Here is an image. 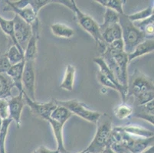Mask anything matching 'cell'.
<instances>
[{"label": "cell", "mask_w": 154, "mask_h": 153, "mask_svg": "<svg viewBox=\"0 0 154 153\" xmlns=\"http://www.w3.org/2000/svg\"><path fill=\"white\" fill-rule=\"evenodd\" d=\"M54 2L61 4L71 9L76 15L78 24L94 39L97 44H98L101 48L103 49V52L104 51L107 47V44H105L102 39L100 25L92 17L82 12L74 0H54Z\"/></svg>", "instance_id": "obj_1"}, {"label": "cell", "mask_w": 154, "mask_h": 153, "mask_svg": "<svg viewBox=\"0 0 154 153\" xmlns=\"http://www.w3.org/2000/svg\"><path fill=\"white\" fill-rule=\"evenodd\" d=\"M97 125V130L93 140L85 149L88 153H102L110 143L113 130L111 117L107 114H101Z\"/></svg>", "instance_id": "obj_2"}, {"label": "cell", "mask_w": 154, "mask_h": 153, "mask_svg": "<svg viewBox=\"0 0 154 153\" xmlns=\"http://www.w3.org/2000/svg\"><path fill=\"white\" fill-rule=\"evenodd\" d=\"M122 29V40L124 44V52L129 54L134 49L146 38L144 34L135 27L132 22L129 20L127 15H120L119 20Z\"/></svg>", "instance_id": "obj_3"}, {"label": "cell", "mask_w": 154, "mask_h": 153, "mask_svg": "<svg viewBox=\"0 0 154 153\" xmlns=\"http://www.w3.org/2000/svg\"><path fill=\"white\" fill-rule=\"evenodd\" d=\"M153 90V80L138 69H135L131 76H128L127 97H134L143 93Z\"/></svg>", "instance_id": "obj_4"}, {"label": "cell", "mask_w": 154, "mask_h": 153, "mask_svg": "<svg viewBox=\"0 0 154 153\" xmlns=\"http://www.w3.org/2000/svg\"><path fill=\"white\" fill-rule=\"evenodd\" d=\"M56 103L58 106H61L68 109L72 114L79 116L83 120L89 122V123L97 124L99 118L101 116L100 112L94 111L89 109L85 103L78 99H72L68 100H58L56 99Z\"/></svg>", "instance_id": "obj_5"}, {"label": "cell", "mask_w": 154, "mask_h": 153, "mask_svg": "<svg viewBox=\"0 0 154 153\" xmlns=\"http://www.w3.org/2000/svg\"><path fill=\"white\" fill-rule=\"evenodd\" d=\"M23 96L25 103L29 106L33 113L45 120L50 118L53 110L58 106L56 103V99H51L46 103H38L36 100L31 99L24 91Z\"/></svg>", "instance_id": "obj_6"}, {"label": "cell", "mask_w": 154, "mask_h": 153, "mask_svg": "<svg viewBox=\"0 0 154 153\" xmlns=\"http://www.w3.org/2000/svg\"><path fill=\"white\" fill-rule=\"evenodd\" d=\"M23 90L32 100H35V61H25L22 75Z\"/></svg>", "instance_id": "obj_7"}, {"label": "cell", "mask_w": 154, "mask_h": 153, "mask_svg": "<svg viewBox=\"0 0 154 153\" xmlns=\"http://www.w3.org/2000/svg\"><path fill=\"white\" fill-rule=\"evenodd\" d=\"M12 21H13L14 35L15 39L24 50L29 39L32 37V27L17 15H15Z\"/></svg>", "instance_id": "obj_8"}, {"label": "cell", "mask_w": 154, "mask_h": 153, "mask_svg": "<svg viewBox=\"0 0 154 153\" xmlns=\"http://www.w3.org/2000/svg\"><path fill=\"white\" fill-rule=\"evenodd\" d=\"M5 2L6 6L4 8V12H13L15 15H17L30 25L39 21L38 15L35 13L30 5H26L22 8H18L12 4V1H5Z\"/></svg>", "instance_id": "obj_9"}, {"label": "cell", "mask_w": 154, "mask_h": 153, "mask_svg": "<svg viewBox=\"0 0 154 153\" xmlns=\"http://www.w3.org/2000/svg\"><path fill=\"white\" fill-rule=\"evenodd\" d=\"M9 101V117L16 124L17 128L19 129L22 124L21 116H22V109L25 105V99L23 96V92L19 93V94L15 96H11L8 98Z\"/></svg>", "instance_id": "obj_10"}, {"label": "cell", "mask_w": 154, "mask_h": 153, "mask_svg": "<svg viewBox=\"0 0 154 153\" xmlns=\"http://www.w3.org/2000/svg\"><path fill=\"white\" fill-rule=\"evenodd\" d=\"M25 61L18 63L11 66L6 74L9 76L13 83L14 87L19 90V93L23 92V85H22V75H23Z\"/></svg>", "instance_id": "obj_11"}, {"label": "cell", "mask_w": 154, "mask_h": 153, "mask_svg": "<svg viewBox=\"0 0 154 153\" xmlns=\"http://www.w3.org/2000/svg\"><path fill=\"white\" fill-rule=\"evenodd\" d=\"M154 137L149 138H141V137L134 136L132 141L127 147V151L131 153H142L153 146Z\"/></svg>", "instance_id": "obj_12"}, {"label": "cell", "mask_w": 154, "mask_h": 153, "mask_svg": "<svg viewBox=\"0 0 154 153\" xmlns=\"http://www.w3.org/2000/svg\"><path fill=\"white\" fill-rule=\"evenodd\" d=\"M154 50V41L153 38H146L142 42H140L135 48L134 49L131 54H127L129 63L134 59L139 57L150 54Z\"/></svg>", "instance_id": "obj_13"}, {"label": "cell", "mask_w": 154, "mask_h": 153, "mask_svg": "<svg viewBox=\"0 0 154 153\" xmlns=\"http://www.w3.org/2000/svg\"><path fill=\"white\" fill-rule=\"evenodd\" d=\"M46 121L48 122V123L51 125V128H52L54 138H55L56 142H57V150L60 153H69L64 146V137H63L64 124L58 121H55L51 118H48Z\"/></svg>", "instance_id": "obj_14"}, {"label": "cell", "mask_w": 154, "mask_h": 153, "mask_svg": "<svg viewBox=\"0 0 154 153\" xmlns=\"http://www.w3.org/2000/svg\"><path fill=\"white\" fill-rule=\"evenodd\" d=\"M134 116L137 118L142 119L149 122L153 126V115H154V99L149 101V103L142 106H136L134 110Z\"/></svg>", "instance_id": "obj_15"}, {"label": "cell", "mask_w": 154, "mask_h": 153, "mask_svg": "<svg viewBox=\"0 0 154 153\" xmlns=\"http://www.w3.org/2000/svg\"><path fill=\"white\" fill-rule=\"evenodd\" d=\"M119 130L124 132L128 135H131L132 136L141 137V138H149L153 137L154 133L151 130L143 128L140 126H135V125H128L124 126H117Z\"/></svg>", "instance_id": "obj_16"}, {"label": "cell", "mask_w": 154, "mask_h": 153, "mask_svg": "<svg viewBox=\"0 0 154 153\" xmlns=\"http://www.w3.org/2000/svg\"><path fill=\"white\" fill-rule=\"evenodd\" d=\"M75 74L76 68L72 64H68L64 72V78L60 84V88L67 91H73L74 90V84H75Z\"/></svg>", "instance_id": "obj_17"}, {"label": "cell", "mask_w": 154, "mask_h": 153, "mask_svg": "<svg viewBox=\"0 0 154 153\" xmlns=\"http://www.w3.org/2000/svg\"><path fill=\"white\" fill-rule=\"evenodd\" d=\"M12 4L18 8H22L25 5H29L32 7L35 13L38 15L42 8L45 5L52 3L51 0H20V1H12Z\"/></svg>", "instance_id": "obj_18"}, {"label": "cell", "mask_w": 154, "mask_h": 153, "mask_svg": "<svg viewBox=\"0 0 154 153\" xmlns=\"http://www.w3.org/2000/svg\"><path fill=\"white\" fill-rule=\"evenodd\" d=\"M0 28H1L2 32L5 35H7L10 38L14 45L16 46L21 51H22L24 53L23 49L20 47V45L19 44L16 39H15V35H14L13 21H12V19H5L0 15Z\"/></svg>", "instance_id": "obj_19"}, {"label": "cell", "mask_w": 154, "mask_h": 153, "mask_svg": "<svg viewBox=\"0 0 154 153\" xmlns=\"http://www.w3.org/2000/svg\"><path fill=\"white\" fill-rule=\"evenodd\" d=\"M51 30L53 35L58 38H70L75 35V30L71 27L62 23H54L51 25Z\"/></svg>", "instance_id": "obj_20"}, {"label": "cell", "mask_w": 154, "mask_h": 153, "mask_svg": "<svg viewBox=\"0 0 154 153\" xmlns=\"http://www.w3.org/2000/svg\"><path fill=\"white\" fill-rule=\"evenodd\" d=\"M13 87V83L9 76L0 74V98L11 97Z\"/></svg>", "instance_id": "obj_21"}, {"label": "cell", "mask_w": 154, "mask_h": 153, "mask_svg": "<svg viewBox=\"0 0 154 153\" xmlns=\"http://www.w3.org/2000/svg\"><path fill=\"white\" fill-rule=\"evenodd\" d=\"M96 2L103 5L106 8L115 11L120 15H124V5L127 2L125 0H96Z\"/></svg>", "instance_id": "obj_22"}, {"label": "cell", "mask_w": 154, "mask_h": 153, "mask_svg": "<svg viewBox=\"0 0 154 153\" xmlns=\"http://www.w3.org/2000/svg\"><path fill=\"white\" fill-rule=\"evenodd\" d=\"M71 116H72V113L68 109H66L64 106L58 105L57 107L53 110L50 118L64 125L65 123L71 117Z\"/></svg>", "instance_id": "obj_23"}, {"label": "cell", "mask_w": 154, "mask_h": 153, "mask_svg": "<svg viewBox=\"0 0 154 153\" xmlns=\"http://www.w3.org/2000/svg\"><path fill=\"white\" fill-rule=\"evenodd\" d=\"M119 20H120V14L116 12L115 11L106 8L104 15H103V22L99 25L100 30L101 31L106 28L112 26L114 24L119 23Z\"/></svg>", "instance_id": "obj_24"}, {"label": "cell", "mask_w": 154, "mask_h": 153, "mask_svg": "<svg viewBox=\"0 0 154 153\" xmlns=\"http://www.w3.org/2000/svg\"><path fill=\"white\" fill-rule=\"evenodd\" d=\"M113 113L118 120H124L131 117V115L134 113V109L130 105L123 103L116 106L115 109H113Z\"/></svg>", "instance_id": "obj_25"}, {"label": "cell", "mask_w": 154, "mask_h": 153, "mask_svg": "<svg viewBox=\"0 0 154 153\" xmlns=\"http://www.w3.org/2000/svg\"><path fill=\"white\" fill-rule=\"evenodd\" d=\"M12 120L10 117L2 120V126L0 129V153H6L5 150V141L9 132V126L12 123Z\"/></svg>", "instance_id": "obj_26"}, {"label": "cell", "mask_w": 154, "mask_h": 153, "mask_svg": "<svg viewBox=\"0 0 154 153\" xmlns=\"http://www.w3.org/2000/svg\"><path fill=\"white\" fill-rule=\"evenodd\" d=\"M152 15H154L153 5H149L146 8H144L143 10L137 12L135 13H133L131 15H127V16L131 22H137L145 20V19H148V18H149Z\"/></svg>", "instance_id": "obj_27"}, {"label": "cell", "mask_w": 154, "mask_h": 153, "mask_svg": "<svg viewBox=\"0 0 154 153\" xmlns=\"http://www.w3.org/2000/svg\"><path fill=\"white\" fill-rule=\"evenodd\" d=\"M7 57L9 59L11 65H14L22 61H25L24 59V53L21 51L15 45L12 44L9 47V50L6 54Z\"/></svg>", "instance_id": "obj_28"}, {"label": "cell", "mask_w": 154, "mask_h": 153, "mask_svg": "<svg viewBox=\"0 0 154 153\" xmlns=\"http://www.w3.org/2000/svg\"><path fill=\"white\" fill-rule=\"evenodd\" d=\"M154 99V90L148 91V92L143 93L141 94L137 95L134 96V102H135L136 106H142L149 103V101Z\"/></svg>", "instance_id": "obj_29"}, {"label": "cell", "mask_w": 154, "mask_h": 153, "mask_svg": "<svg viewBox=\"0 0 154 153\" xmlns=\"http://www.w3.org/2000/svg\"><path fill=\"white\" fill-rule=\"evenodd\" d=\"M9 117L8 98H0V118L5 120Z\"/></svg>", "instance_id": "obj_30"}, {"label": "cell", "mask_w": 154, "mask_h": 153, "mask_svg": "<svg viewBox=\"0 0 154 153\" xmlns=\"http://www.w3.org/2000/svg\"><path fill=\"white\" fill-rule=\"evenodd\" d=\"M11 66L6 54L0 56V74H6Z\"/></svg>", "instance_id": "obj_31"}, {"label": "cell", "mask_w": 154, "mask_h": 153, "mask_svg": "<svg viewBox=\"0 0 154 153\" xmlns=\"http://www.w3.org/2000/svg\"><path fill=\"white\" fill-rule=\"evenodd\" d=\"M107 47L110 50H115V51H124V44L122 39L113 41L112 43L107 45Z\"/></svg>", "instance_id": "obj_32"}, {"label": "cell", "mask_w": 154, "mask_h": 153, "mask_svg": "<svg viewBox=\"0 0 154 153\" xmlns=\"http://www.w3.org/2000/svg\"><path fill=\"white\" fill-rule=\"evenodd\" d=\"M111 31L114 41L122 39V29H121L120 24L117 23L112 25Z\"/></svg>", "instance_id": "obj_33"}, {"label": "cell", "mask_w": 154, "mask_h": 153, "mask_svg": "<svg viewBox=\"0 0 154 153\" xmlns=\"http://www.w3.org/2000/svg\"><path fill=\"white\" fill-rule=\"evenodd\" d=\"M32 153H59L58 150H51L48 148L45 145H40L38 148H36Z\"/></svg>", "instance_id": "obj_34"}, {"label": "cell", "mask_w": 154, "mask_h": 153, "mask_svg": "<svg viewBox=\"0 0 154 153\" xmlns=\"http://www.w3.org/2000/svg\"><path fill=\"white\" fill-rule=\"evenodd\" d=\"M103 153H115V152H114V151H113V150H112V148H110V143H109L108 145H107V147H106V148H104V150H103Z\"/></svg>", "instance_id": "obj_35"}, {"label": "cell", "mask_w": 154, "mask_h": 153, "mask_svg": "<svg viewBox=\"0 0 154 153\" xmlns=\"http://www.w3.org/2000/svg\"><path fill=\"white\" fill-rule=\"evenodd\" d=\"M142 153H154V147L153 146L149 147V148H147V149L146 150V151H144Z\"/></svg>", "instance_id": "obj_36"}, {"label": "cell", "mask_w": 154, "mask_h": 153, "mask_svg": "<svg viewBox=\"0 0 154 153\" xmlns=\"http://www.w3.org/2000/svg\"><path fill=\"white\" fill-rule=\"evenodd\" d=\"M2 120L0 118V129H1V126H2Z\"/></svg>", "instance_id": "obj_37"}, {"label": "cell", "mask_w": 154, "mask_h": 153, "mask_svg": "<svg viewBox=\"0 0 154 153\" xmlns=\"http://www.w3.org/2000/svg\"><path fill=\"white\" fill-rule=\"evenodd\" d=\"M82 153H88V151H87L86 150H83V151H82Z\"/></svg>", "instance_id": "obj_38"}, {"label": "cell", "mask_w": 154, "mask_h": 153, "mask_svg": "<svg viewBox=\"0 0 154 153\" xmlns=\"http://www.w3.org/2000/svg\"><path fill=\"white\" fill-rule=\"evenodd\" d=\"M82 151H79V152H78V153H82Z\"/></svg>", "instance_id": "obj_39"}, {"label": "cell", "mask_w": 154, "mask_h": 153, "mask_svg": "<svg viewBox=\"0 0 154 153\" xmlns=\"http://www.w3.org/2000/svg\"><path fill=\"white\" fill-rule=\"evenodd\" d=\"M102 153H103V152H102Z\"/></svg>", "instance_id": "obj_40"}, {"label": "cell", "mask_w": 154, "mask_h": 153, "mask_svg": "<svg viewBox=\"0 0 154 153\" xmlns=\"http://www.w3.org/2000/svg\"><path fill=\"white\" fill-rule=\"evenodd\" d=\"M59 153H60V152H59Z\"/></svg>", "instance_id": "obj_41"}]
</instances>
